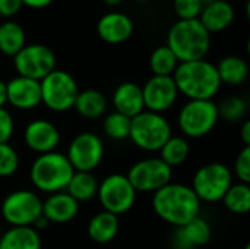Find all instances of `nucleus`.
<instances>
[{
    "instance_id": "f257e3e1",
    "label": "nucleus",
    "mask_w": 250,
    "mask_h": 249,
    "mask_svg": "<svg viewBox=\"0 0 250 249\" xmlns=\"http://www.w3.org/2000/svg\"><path fill=\"white\" fill-rule=\"evenodd\" d=\"M152 208L163 222L182 227L199 216L201 201L190 186L170 182L154 192Z\"/></svg>"
},
{
    "instance_id": "f03ea898",
    "label": "nucleus",
    "mask_w": 250,
    "mask_h": 249,
    "mask_svg": "<svg viewBox=\"0 0 250 249\" xmlns=\"http://www.w3.org/2000/svg\"><path fill=\"white\" fill-rule=\"evenodd\" d=\"M173 79L179 92L189 100H212L221 88L215 65L205 59L179 63Z\"/></svg>"
},
{
    "instance_id": "7ed1b4c3",
    "label": "nucleus",
    "mask_w": 250,
    "mask_h": 249,
    "mask_svg": "<svg viewBox=\"0 0 250 249\" xmlns=\"http://www.w3.org/2000/svg\"><path fill=\"white\" fill-rule=\"evenodd\" d=\"M166 45L174 53L179 63L201 60L209 51L211 34L199 19H179L170 28Z\"/></svg>"
},
{
    "instance_id": "20e7f679",
    "label": "nucleus",
    "mask_w": 250,
    "mask_h": 249,
    "mask_svg": "<svg viewBox=\"0 0 250 249\" xmlns=\"http://www.w3.org/2000/svg\"><path fill=\"white\" fill-rule=\"evenodd\" d=\"M75 170L69 163L66 154L51 151L40 154L29 170L32 185L41 192L56 194L66 189Z\"/></svg>"
},
{
    "instance_id": "39448f33",
    "label": "nucleus",
    "mask_w": 250,
    "mask_h": 249,
    "mask_svg": "<svg viewBox=\"0 0 250 249\" xmlns=\"http://www.w3.org/2000/svg\"><path fill=\"white\" fill-rule=\"evenodd\" d=\"M171 135L173 132L168 120L160 113L144 110L130 122L129 138L138 148L148 153L160 151Z\"/></svg>"
},
{
    "instance_id": "423d86ee",
    "label": "nucleus",
    "mask_w": 250,
    "mask_h": 249,
    "mask_svg": "<svg viewBox=\"0 0 250 249\" xmlns=\"http://www.w3.org/2000/svg\"><path fill=\"white\" fill-rule=\"evenodd\" d=\"M233 185V172L224 163H209L199 167L193 176L192 189L202 203L223 201L224 195Z\"/></svg>"
},
{
    "instance_id": "0eeeda50",
    "label": "nucleus",
    "mask_w": 250,
    "mask_h": 249,
    "mask_svg": "<svg viewBox=\"0 0 250 249\" xmlns=\"http://www.w3.org/2000/svg\"><path fill=\"white\" fill-rule=\"evenodd\" d=\"M41 103L51 112L63 113L73 109L79 88L75 78L64 72L54 69L40 81Z\"/></svg>"
},
{
    "instance_id": "6e6552de",
    "label": "nucleus",
    "mask_w": 250,
    "mask_h": 249,
    "mask_svg": "<svg viewBox=\"0 0 250 249\" xmlns=\"http://www.w3.org/2000/svg\"><path fill=\"white\" fill-rule=\"evenodd\" d=\"M220 120L217 104L212 100H189L179 112L177 123L183 135L202 138L214 131Z\"/></svg>"
},
{
    "instance_id": "1a4fd4ad",
    "label": "nucleus",
    "mask_w": 250,
    "mask_h": 249,
    "mask_svg": "<svg viewBox=\"0 0 250 249\" xmlns=\"http://www.w3.org/2000/svg\"><path fill=\"white\" fill-rule=\"evenodd\" d=\"M136 191L129 182L126 175L113 173L105 176L98 183V200L104 208V211L111 213L114 216H120L127 213L136 201Z\"/></svg>"
},
{
    "instance_id": "9d476101",
    "label": "nucleus",
    "mask_w": 250,
    "mask_h": 249,
    "mask_svg": "<svg viewBox=\"0 0 250 249\" xmlns=\"http://www.w3.org/2000/svg\"><path fill=\"white\" fill-rule=\"evenodd\" d=\"M1 216L10 227H32L37 219L42 216V201L34 191L10 192L1 203Z\"/></svg>"
},
{
    "instance_id": "9b49d317",
    "label": "nucleus",
    "mask_w": 250,
    "mask_h": 249,
    "mask_svg": "<svg viewBox=\"0 0 250 249\" xmlns=\"http://www.w3.org/2000/svg\"><path fill=\"white\" fill-rule=\"evenodd\" d=\"M13 65L19 76L40 82L56 69V56L53 50L44 44H25V47L13 56Z\"/></svg>"
},
{
    "instance_id": "f8f14e48",
    "label": "nucleus",
    "mask_w": 250,
    "mask_h": 249,
    "mask_svg": "<svg viewBox=\"0 0 250 249\" xmlns=\"http://www.w3.org/2000/svg\"><path fill=\"white\" fill-rule=\"evenodd\" d=\"M126 176L136 192L154 194L171 182L173 169L168 167L160 157H149L135 163Z\"/></svg>"
},
{
    "instance_id": "ddd939ff",
    "label": "nucleus",
    "mask_w": 250,
    "mask_h": 249,
    "mask_svg": "<svg viewBox=\"0 0 250 249\" xmlns=\"http://www.w3.org/2000/svg\"><path fill=\"white\" fill-rule=\"evenodd\" d=\"M75 172L95 170L104 157V144L101 138L92 132L78 134L67 147L66 154Z\"/></svg>"
},
{
    "instance_id": "4468645a",
    "label": "nucleus",
    "mask_w": 250,
    "mask_h": 249,
    "mask_svg": "<svg viewBox=\"0 0 250 249\" xmlns=\"http://www.w3.org/2000/svg\"><path fill=\"white\" fill-rule=\"evenodd\" d=\"M142 97L145 110L163 114L173 107L179 97V90L173 76H155L149 78L142 87Z\"/></svg>"
},
{
    "instance_id": "2eb2a0df",
    "label": "nucleus",
    "mask_w": 250,
    "mask_h": 249,
    "mask_svg": "<svg viewBox=\"0 0 250 249\" xmlns=\"http://www.w3.org/2000/svg\"><path fill=\"white\" fill-rule=\"evenodd\" d=\"M23 141L29 150L38 154L56 151L60 144V132L51 122L35 119L29 122L23 131Z\"/></svg>"
},
{
    "instance_id": "dca6fc26",
    "label": "nucleus",
    "mask_w": 250,
    "mask_h": 249,
    "mask_svg": "<svg viewBox=\"0 0 250 249\" xmlns=\"http://www.w3.org/2000/svg\"><path fill=\"white\" fill-rule=\"evenodd\" d=\"M7 103L18 110H32L41 104V88L40 82L16 76L6 82Z\"/></svg>"
},
{
    "instance_id": "f3484780",
    "label": "nucleus",
    "mask_w": 250,
    "mask_h": 249,
    "mask_svg": "<svg viewBox=\"0 0 250 249\" xmlns=\"http://www.w3.org/2000/svg\"><path fill=\"white\" fill-rule=\"evenodd\" d=\"M97 32L103 41L108 44H120L130 38L133 32V22L125 13L110 12L98 21Z\"/></svg>"
},
{
    "instance_id": "a211bd4d",
    "label": "nucleus",
    "mask_w": 250,
    "mask_h": 249,
    "mask_svg": "<svg viewBox=\"0 0 250 249\" xmlns=\"http://www.w3.org/2000/svg\"><path fill=\"white\" fill-rule=\"evenodd\" d=\"M79 213V203L75 201L66 191L50 194L42 201V216L56 225H64L72 222Z\"/></svg>"
},
{
    "instance_id": "6ab92c4d",
    "label": "nucleus",
    "mask_w": 250,
    "mask_h": 249,
    "mask_svg": "<svg viewBox=\"0 0 250 249\" xmlns=\"http://www.w3.org/2000/svg\"><path fill=\"white\" fill-rule=\"evenodd\" d=\"M212 230L207 220L199 216L182 227H176L173 238L174 249H195L207 245L211 241Z\"/></svg>"
},
{
    "instance_id": "aec40b11",
    "label": "nucleus",
    "mask_w": 250,
    "mask_h": 249,
    "mask_svg": "<svg viewBox=\"0 0 250 249\" xmlns=\"http://www.w3.org/2000/svg\"><path fill=\"white\" fill-rule=\"evenodd\" d=\"M113 106L114 112L133 119L139 113L145 110L142 87L135 82H123L120 84L113 94Z\"/></svg>"
},
{
    "instance_id": "412c9836",
    "label": "nucleus",
    "mask_w": 250,
    "mask_h": 249,
    "mask_svg": "<svg viewBox=\"0 0 250 249\" xmlns=\"http://www.w3.org/2000/svg\"><path fill=\"white\" fill-rule=\"evenodd\" d=\"M198 19L209 34L221 32L231 25L234 19V9L230 3L217 0L204 6Z\"/></svg>"
},
{
    "instance_id": "4be33fe9",
    "label": "nucleus",
    "mask_w": 250,
    "mask_h": 249,
    "mask_svg": "<svg viewBox=\"0 0 250 249\" xmlns=\"http://www.w3.org/2000/svg\"><path fill=\"white\" fill-rule=\"evenodd\" d=\"M119 233V217L101 211L97 213L88 223V235L97 244H108L111 242Z\"/></svg>"
},
{
    "instance_id": "5701e85b",
    "label": "nucleus",
    "mask_w": 250,
    "mask_h": 249,
    "mask_svg": "<svg viewBox=\"0 0 250 249\" xmlns=\"http://www.w3.org/2000/svg\"><path fill=\"white\" fill-rule=\"evenodd\" d=\"M0 249H41V238L34 227H10L0 238Z\"/></svg>"
},
{
    "instance_id": "b1692460",
    "label": "nucleus",
    "mask_w": 250,
    "mask_h": 249,
    "mask_svg": "<svg viewBox=\"0 0 250 249\" xmlns=\"http://www.w3.org/2000/svg\"><path fill=\"white\" fill-rule=\"evenodd\" d=\"M215 68H217L221 85L227 84L230 87H239L245 84L249 76V66L246 60H243L239 56H227L221 59Z\"/></svg>"
},
{
    "instance_id": "393cba45",
    "label": "nucleus",
    "mask_w": 250,
    "mask_h": 249,
    "mask_svg": "<svg viewBox=\"0 0 250 249\" xmlns=\"http://www.w3.org/2000/svg\"><path fill=\"white\" fill-rule=\"evenodd\" d=\"M73 107L82 117L94 120L105 113L107 98L98 90H83L78 92Z\"/></svg>"
},
{
    "instance_id": "a878e982",
    "label": "nucleus",
    "mask_w": 250,
    "mask_h": 249,
    "mask_svg": "<svg viewBox=\"0 0 250 249\" xmlns=\"http://www.w3.org/2000/svg\"><path fill=\"white\" fill-rule=\"evenodd\" d=\"M75 201H91L98 191V181L91 172H75L64 189Z\"/></svg>"
},
{
    "instance_id": "bb28decb",
    "label": "nucleus",
    "mask_w": 250,
    "mask_h": 249,
    "mask_svg": "<svg viewBox=\"0 0 250 249\" xmlns=\"http://www.w3.org/2000/svg\"><path fill=\"white\" fill-rule=\"evenodd\" d=\"M25 47L23 28L13 22L6 21L0 25V51L6 56H16Z\"/></svg>"
},
{
    "instance_id": "cd10ccee",
    "label": "nucleus",
    "mask_w": 250,
    "mask_h": 249,
    "mask_svg": "<svg viewBox=\"0 0 250 249\" xmlns=\"http://www.w3.org/2000/svg\"><path fill=\"white\" fill-rule=\"evenodd\" d=\"M190 154V145L186 138L183 136H174L171 138L160 148V158L168 166V167H177L182 166Z\"/></svg>"
},
{
    "instance_id": "c85d7f7f",
    "label": "nucleus",
    "mask_w": 250,
    "mask_h": 249,
    "mask_svg": "<svg viewBox=\"0 0 250 249\" xmlns=\"http://www.w3.org/2000/svg\"><path fill=\"white\" fill-rule=\"evenodd\" d=\"M223 203L233 214H248L250 210V185L233 183L223 198Z\"/></svg>"
},
{
    "instance_id": "c756f323",
    "label": "nucleus",
    "mask_w": 250,
    "mask_h": 249,
    "mask_svg": "<svg viewBox=\"0 0 250 249\" xmlns=\"http://www.w3.org/2000/svg\"><path fill=\"white\" fill-rule=\"evenodd\" d=\"M177 66L179 60L167 45L155 48L149 57V68L155 76H173Z\"/></svg>"
},
{
    "instance_id": "7c9ffc66",
    "label": "nucleus",
    "mask_w": 250,
    "mask_h": 249,
    "mask_svg": "<svg viewBox=\"0 0 250 249\" xmlns=\"http://www.w3.org/2000/svg\"><path fill=\"white\" fill-rule=\"evenodd\" d=\"M130 122H132V119H129L127 116L113 112L105 116V119L103 122V129L108 138H111L114 141H122V139L129 138Z\"/></svg>"
},
{
    "instance_id": "2f4dec72",
    "label": "nucleus",
    "mask_w": 250,
    "mask_h": 249,
    "mask_svg": "<svg viewBox=\"0 0 250 249\" xmlns=\"http://www.w3.org/2000/svg\"><path fill=\"white\" fill-rule=\"evenodd\" d=\"M218 116L220 119H224L227 122H239L242 120L248 113V103L245 98L239 95H233L229 98H224L220 104H217Z\"/></svg>"
},
{
    "instance_id": "473e14b6",
    "label": "nucleus",
    "mask_w": 250,
    "mask_h": 249,
    "mask_svg": "<svg viewBox=\"0 0 250 249\" xmlns=\"http://www.w3.org/2000/svg\"><path fill=\"white\" fill-rule=\"evenodd\" d=\"M19 169V156L9 144H0V178H9Z\"/></svg>"
},
{
    "instance_id": "72a5a7b5",
    "label": "nucleus",
    "mask_w": 250,
    "mask_h": 249,
    "mask_svg": "<svg viewBox=\"0 0 250 249\" xmlns=\"http://www.w3.org/2000/svg\"><path fill=\"white\" fill-rule=\"evenodd\" d=\"M176 15L183 19H198L202 10V3L201 0H174L173 3Z\"/></svg>"
},
{
    "instance_id": "f704fd0d",
    "label": "nucleus",
    "mask_w": 250,
    "mask_h": 249,
    "mask_svg": "<svg viewBox=\"0 0 250 249\" xmlns=\"http://www.w3.org/2000/svg\"><path fill=\"white\" fill-rule=\"evenodd\" d=\"M239 178V182L250 185V147H245L234 161L233 176Z\"/></svg>"
},
{
    "instance_id": "c9c22d12",
    "label": "nucleus",
    "mask_w": 250,
    "mask_h": 249,
    "mask_svg": "<svg viewBox=\"0 0 250 249\" xmlns=\"http://www.w3.org/2000/svg\"><path fill=\"white\" fill-rule=\"evenodd\" d=\"M15 131V122L12 114L6 109H0V144L9 142Z\"/></svg>"
},
{
    "instance_id": "e433bc0d",
    "label": "nucleus",
    "mask_w": 250,
    "mask_h": 249,
    "mask_svg": "<svg viewBox=\"0 0 250 249\" xmlns=\"http://www.w3.org/2000/svg\"><path fill=\"white\" fill-rule=\"evenodd\" d=\"M22 6L23 4L21 0H0V16L10 18L16 15Z\"/></svg>"
},
{
    "instance_id": "4c0bfd02",
    "label": "nucleus",
    "mask_w": 250,
    "mask_h": 249,
    "mask_svg": "<svg viewBox=\"0 0 250 249\" xmlns=\"http://www.w3.org/2000/svg\"><path fill=\"white\" fill-rule=\"evenodd\" d=\"M240 139L243 141L245 147H250V120H245L240 129Z\"/></svg>"
},
{
    "instance_id": "58836bf2",
    "label": "nucleus",
    "mask_w": 250,
    "mask_h": 249,
    "mask_svg": "<svg viewBox=\"0 0 250 249\" xmlns=\"http://www.w3.org/2000/svg\"><path fill=\"white\" fill-rule=\"evenodd\" d=\"M22 4L28 6V7H32V9H42V7H47L53 0H21Z\"/></svg>"
},
{
    "instance_id": "ea45409f",
    "label": "nucleus",
    "mask_w": 250,
    "mask_h": 249,
    "mask_svg": "<svg viewBox=\"0 0 250 249\" xmlns=\"http://www.w3.org/2000/svg\"><path fill=\"white\" fill-rule=\"evenodd\" d=\"M50 225H51V223H50L44 216H40V217L37 219V222L34 223V226H32V227H34L35 230H44V229H47Z\"/></svg>"
},
{
    "instance_id": "a19ab883",
    "label": "nucleus",
    "mask_w": 250,
    "mask_h": 249,
    "mask_svg": "<svg viewBox=\"0 0 250 249\" xmlns=\"http://www.w3.org/2000/svg\"><path fill=\"white\" fill-rule=\"evenodd\" d=\"M7 104V91H6V82L0 81V109H4Z\"/></svg>"
},
{
    "instance_id": "79ce46f5",
    "label": "nucleus",
    "mask_w": 250,
    "mask_h": 249,
    "mask_svg": "<svg viewBox=\"0 0 250 249\" xmlns=\"http://www.w3.org/2000/svg\"><path fill=\"white\" fill-rule=\"evenodd\" d=\"M122 1H125V0H104V3L108 6H116V4H120Z\"/></svg>"
},
{
    "instance_id": "37998d69",
    "label": "nucleus",
    "mask_w": 250,
    "mask_h": 249,
    "mask_svg": "<svg viewBox=\"0 0 250 249\" xmlns=\"http://www.w3.org/2000/svg\"><path fill=\"white\" fill-rule=\"evenodd\" d=\"M214 1H217V0H201L202 6H207V4H209V3H214Z\"/></svg>"
},
{
    "instance_id": "c03bdc74",
    "label": "nucleus",
    "mask_w": 250,
    "mask_h": 249,
    "mask_svg": "<svg viewBox=\"0 0 250 249\" xmlns=\"http://www.w3.org/2000/svg\"><path fill=\"white\" fill-rule=\"evenodd\" d=\"M245 249H250V245H246V248Z\"/></svg>"
},
{
    "instance_id": "a18cd8bd",
    "label": "nucleus",
    "mask_w": 250,
    "mask_h": 249,
    "mask_svg": "<svg viewBox=\"0 0 250 249\" xmlns=\"http://www.w3.org/2000/svg\"><path fill=\"white\" fill-rule=\"evenodd\" d=\"M0 238H1V230H0Z\"/></svg>"
}]
</instances>
